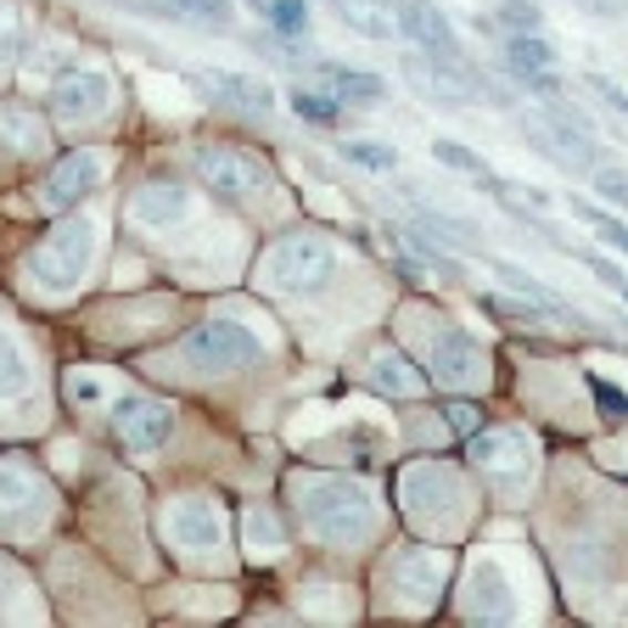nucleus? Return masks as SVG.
<instances>
[{
  "instance_id": "1",
  "label": "nucleus",
  "mask_w": 628,
  "mask_h": 628,
  "mask_svg": "<svg viewBox=\"0 0 628 628\" xmlns=\"http://www.w3.org/2000/svg\"><path fill=\"white\" fill-rule=\"evenodd\" d=\"M331 276H337V247L326 236H315V230H292V236L269 241L258 253V287L281 292V298L320 292Z\"/></svg>"
},
{
  "instance_id": "2",
  "label": "nucleus",
  "mask_w": 628,
  "mask_h": 628,
  "mask_svg": "<svg viewBox=\"0 0 628 628\" xmlns=\"http://www.w3.org/2000/svg\"><path fill=\"white\" fill-rule=\"evenodd\" d=\"M298 511H303V522H309L320 538H331V545L366 538V533L377 527L371 494L359 488V483H348V477H303V483H298Z\"/></svg>"
},
{
  "instance_id": "3",
  "label": "nucleus",
  "mask_w": 628,
  "mask_h": 628,
  "mask_svg": "<svg viewBox=\"0 0 628 628\" xmlns=\"http://www.w3.org/2000/svg\"><path fill=\"white\" fill-rule=\"evenodd\" d=\"M90 219H62L40 236V247L29 253V281L40 292H73L79 276H84V264H90Z\"/></svg>"
},
{
  "instance_id": "4",
  "label": "nucleus",
  "mask_w": 628,
  "mask_h": 628,
  "mask_svg": "<svg viewBox=\"0 0 628 628\" xmlns=\"http://www.w3.org/2000/svg\"><path fill=\"white\" fill-rule=\"evenodd\" d=\"M258 353H264V342L236 320H203V326L186 331V342H179V359L197 366V371H241Z\"/></svg>"
},
{
  "instance_id": "5",
  "label": "nucleus",
  "mask_w": 628,
  "mask_h": 628,
  "mask_svg": "<svg viewBox=\"0 0 628 628\" xmlns=\"http://www.w3.org/2000/svg\"><path fill=\"white\" fill-rule=\"evenodd\" d=\"M192 168H197L203 186L214 197H225V203H253L258 192H269V168L258 157L236 152V146H197L192 152Z\"/></svg>"
},
{
  "instance_id": "6",
  "label": "nucleus",
  "mask_w": 628,
  "mask_h": 628,
  "mask_svg": "<svg viewBox=\"0 0 628 628\" xmlns=\"http://www.w3.org/2000/svg\"><path fill=\"white\" fill-rule=\"evenodd\" d=\"M522 135H527V146H533V152H545V157H550L556 168H567V174H589V168H600V163H606L595 135H584V130L562 124V119H556V113H545V107L522 113Z\"/></svg>"
},
{
  "instance_id": "7",
  "label": "nucleus",
  "mask_w": 628,
  "mask_h": 628,
  "mask_svg": "<svg viewBox=\"0 0 628 628\" xmlns=\"http://www.w3.org/2000/svg\"><path fill=\"white\" fill-rule=\"evenodd\" d=\"M382 12L393 23V40H415L437 62H455L461 56V40H455V29H449L443 7H426V0H382Z\"/></svg>"
},
{
  "instance_id": "8",
  "label": "nucleus",
  "mask_w": 628,
  "mask_h": 628,
  "mask_svg": "<svg viewBox=\"0 0 628 628\" xmlns=\"http://www.w3.org/2000/svg\"><path fill=\"white\" fill-rule=\"evenodd\" d=\"M203 96L214 102V107H230V113H247V119H269L276 113V90L269 84H258V79H247V73H214V68H192L186 73Z\"/></svg>"
},
{
  "instance_id": "9",
  "label": "nucleus",
  "mask_w": 628,
  "mask_h": 628,
  "mask_svg": "<svg viewBox=\"0 0 628 628\" xmlns=\"http://www.w3.org/2000/svg\"><path fill=\"white\" fill-rule=\"evenodd\" d=\"M107 96H113L107 73L73 68V73H62V79L51 84V119H62V124H90V119L107 113Z\"/></svg>"
},
{
  "instance_id": "10",
  "label": "nucleus",
  "mask_w": 628,
  "mask_h": 628,
  "mask_svg": "<svg viewBox=\"0 0 628 628\" xmlns=\"http://www.w3.org/2000/svg\"><path fill=\"white\" fill-rule=\"evenodd\" d=\"M163 533H168V545H179V550L203 556V550H214V545H219V505H214V500H203V494L174 500V505L163 511Z\"/></svg>"
},
{
  "instance_id": "11",
  "label": "nucleus",
  "mask_w": 628,
  "mask_h": 628,
  "mask_svg": "<svg viewBox=\"0 0 628 628\" xmlns=\"http://www.w3.org/2000/svg\"><path fill=\"white\" fill-rule=\"evenodd\" d=\"M96 179H102V152H68V157L45 174L40 203H45L51 214H68L73 203H84L90 192H96Z\"/></svg>"
},
{
  "instance_id": "12",
  "label": "nucleus",
  "mask_w": 628,
  "mask_h": 628,
  "mask_svg": "<svg viewBox=\"0 0 628 628\" xmlns=\"http://www.w3.org/2000/svg\"><path fill=\"white\" fill-rule=\"evenodd\" d=\"M432 371H437V382H443V388H477V382L488 377L483 348H477L466 331H455V326L432 337Z\"/></svg>"
},
{
  "instance_id": "13",
  "label": "nucleus",
  "mask_w": 628,
  "mask_h": 628,
  "mask_svg": "<svg viewBox=\"0 0 628 628\" xmlns=\"http://www.w3.org/2000/svg\"><path fill=\"white\" fill-rule=\"evenodd\" d=\"M466 437H472V443H466L472 461H477L494 483H522V477H527L533 455H527V437H522V432H483V426H477V432H466Z\"/></svg>"
},
{
  "instance_id": "14",
  "label": "nucleus",
  "mask_w": 628,
  "mask_h": 628,
  "mask_svg": "<svg viewBox=\"0 0 628 628\" xmlns=\"http://www.w3.org/2000/svg\"><path fill=\"white\" fill-rule=\"evenodd\" d=\"M168 426H174V410L163 399H124L113 410V437L124 449H157L168 437Z\"/></svg>"
},
{
  "instance_id": "15",
  "label": "nucleus",
  "mask_w": 628,
  "mask_h": 628,
  "mask_svg": "<svg viewBox=\"0 0 628 628\" xmlns=\"http://www.w3.org/2000/svg\"><path fill=\"white\" fill-rule=\"evenodd\" d=\"M309 73L331 90V102L342 107H382L388 102V79L366 68H342V62H309Z\"/></svg>"
},
{
  "instance_id": "16",
  "label": "nucleus",
  "mask_w": 628,
  "mask_h": 628,
  "mask_svg": "<svg viewBox=\"0 0 628 628\" xmlns=\"http://www.w3.org/2000/svg\"><path fill=\"white\" fill-rule=\"evenodd\" d=\"M130 219L146 230H168L174 219H186V186L174 179H146V186L130 197Z\"/></svg>"
},
{
  "instance_id": "17",
  "label": "nucleus",
  "mask_w": 628,
  "mask_h": 628,
  "mask_svg": "<svg viewBox=\"0 0 628 628\" xmlns=\"http://www.w3.org/2000/svg\"><path fill=\"white\" fill-rule=\"evenodd\" d=\"M483 258H488V269H494V276H500V281H505L511 292H522V298H527L533 309H545V315H550L556 326H578V309H573L567 298H556V292H550L545 281H533L522 264H511V258H494V253H483Z\"/></svg>"
},
{
  "instance_id": "18",
  "label": "nucleus",
  "mask_w": 628,
  "mask_h": 628,
  "mask_svg": "<svg viewBox=\"0 0 628 628\" xmlns=\"http://www.w3.org/2000/svg\"><path fill=\"white\" fill-rule=\"evenodd\" d=\"M45 500V483L29 455H0V516H23Z\"/></svg>"
},
{
  "instance_id": "19",
  "label": "nucleus",
  "mask_w": 628,
  "mask_h": 628,
  "mask_svg": "<svg viewBox=\"0 0 628 628\" xmlns=\"http://www.w3.org/2000/svg\"><path fill=\"white\" fill-rule=\"evenodd\" d=\"M371 377H377V388H382V393H393V399H421V393H426V377L410 366L404 353H393V348H382V353H377Z\"/></svg>"
},
{
  "instance_id": "20",
  "label": "nucleus",
  "mask_w": 628,
  "mask_h": 628,
  "mask_svg": "<svg viewBox=\"0 0 628 628\" xmlns=\"http://www.w3.org/2000/svg\"><path fill=\"white\" fill-rule=\"evenodd\" d=\"M0 141L18 146V152L45 146V124H40V113H29V107H18V102H0Z\"/></svg>"
},
{
  "instance_id": "21",
  "label": "nucleus",
  "mask_w": 628,
  "mask_h": 628,
  "mask_svg": "<svg viewBox=\"0 0 628 628\" xmlns=\"http://www.w3.org/2000/svg\"><path fill=\"white\" fill-rule=\"evenodd\" d=\"M415 225H432L437 236H449L455 247H466V253H488L483 247V236H477V225L472 219H461V214H443V208H415Z\"/></svg>"
},
{
  "instance_id": "22",
  "label": "nucleus",
  "mask_w": 628,
  "mask_h": 628,
  "mask_svg": "<svg viewBox=\"0 0 628 628\" xmlns=\"http://www.w3.org/2000/svg\"><path fill=\"white\" fill-rule=\"evenodd\" d=\"M505 68H556V45L545 34H505Z\"/></svg>"
},
{
  "instance_id": "23",
  "label": "nucleus",
  "mask_w": 628,
  "mask_h": 628,
  "mask_svg": "<svg viewBox=\"0 0 628 628\" xmlns=\"http://www.w3.org/2000/svg\"><path fill=\"white\" fill-rule=\"evenodd\" d=\"M29 359H23V348L0 331V399H23L29 393Z\"/></svg>"
},
{
  "instance_id": "24",
  "label": "nucleus",
  "mask_w": 628,
  "mask_h": 628,
  "mask_svg": "<svg viewBox=\"0 0 628 628\" xmlns=\"http://www.w3.org/2000/svg\"><path fill=\"white\" fill-rule=\"evenodd\" d=\"M247 545H253L258 556H276V550L287 545V527H281V516L269 511V505H253V511H247Z\"/></svg>"
},
{
  "instance_id": "25",
  "label": "nucleus",
  "mask_w": 628,
  "mask_h": 628,
  "mask_svg": "<svg viewBox=\"0 0 628 628\" xmlns=\"http://www.w3.org/2000/svg\"><path fill=\"white\" fill-rule=\"evenodd\" d=\"M258 18L276 29L281 40H298V34H309V0H269Z\"/></svg>"
},
{
  "instance_id": "26",
  "label": "nucleus",
  "mask_w": 628,
  "mask_h": 628,
  "mask_svg": "<svg viewBox=\"0 0 628 628\" xmlns=\"http://www.w3.org/2000/svg\"><path fill=\"white\" fill-rule=\"evenodd\" d=\"M292 113L303 124H342V102H331V90H292Z\"/></svg>"
},
{
  "instance_id": "27",
  "label": "nucleus",
  "mask_w": 628,
  "mask_h": 628,
  "mask_svg": "<svg viewBox=\"0 0 628 628\" xmlns=\"http://www.w3.org/2000/svg\"><path fill=\"white\" fill-rule=\"evenodd\" d=\"M337 23L353 34H371V40H393V23L382 7H337Z\"/></svg>"
},
{
  "instance_id": "28",
  "label": "nucleus",
  "mask_w": 628,
  "mask_h": 628,
  "mask_svg": "<svg viewBox=\"0 0 628 628\" xmlns=\"http://www.w3.org/2000/svg\"><path fill=\"white\" fill-rule=\"evenodd\" d=\"M179 23H197V29H230V0H174Z\"/></svg>"
},
{
  "instance_id": "29",
  "label": "nucleus",
  "mask_w": 628,
  "mask_h": 628,
  "mask_svg": "<svg viewBox=\"0 0 628 628\" xmlns=\"http://www.w3.org/2000/svg\"><path fill=\"white\" fill-rule=\"evenodd\" d=\"M488 23H494V29H511V34H538V29H545V12L527 7V0H505V7H500Z\"/></svg>"
},
{
  "instance_id": "30",
  "label": "nucleus",
  "mask_w": 628,
  "mask_h": 628,
  "mask_svg": "<svg viewBox=\"0 0 628 628\" xmlns=\"http://www.w3.org/2000/svg\"><path fill=\"white\" fill-rule=\"evenodd\" d=\"M573 214H578L584 225H595V236H600V247H622V241H628V230H622V219H611V214H600L595 203H584V197H573Z\"/></svg>"
},
{
  "instance_id": "31",
  "label": "nucleus",
  "mask_w": 628,
  "mask_h": 628,
  "mask_svg": "<svg viewBox=\"0 0 628 628\" xmlns=\"http://www.w3.org/2000/svg\"><path fill=\"white\" fill-rule=\"evenodd\" d=\"M432 157H437L443 168H461V174H477V179L488 174V163H483L472 146H461V141H432Z\"/></svg>"
},
{
  "instance_id": "32",
  "label": "nucleus",
  "mask_w": 628,
  "mask_h": 628,
  "mask_svg": "<svg viewBox=\"0 0 628 628\" xmlns=\"http://www.w3.org/2000/svg\"><path fill=\"white\" fill-rule=\"evenodd\" d=\"M342 157L348 163H359V168H399V152L393 146H371V141H342Z\"/></svg>"
},
{
  "instance_id": "33",
  "label": "nucleus",
  "mask_w": 628,
  "mask_h": 628,
  "mask_svg": "<svg viewBox=\"0 0 628 628\" xmlns=\"http://www.w3.org/2000/svg\"><path fill=\"white\" fill-rule=\"evenodd\" d=\"M18 45H23L18 7H12V0H0V62H7V56H18Z\"/></svg>"
},
{
  "instance_id": "34",
  "label": "nucleus",
  "mask_w": 628,
  "mask_h": 628,
  "mask_svg": "<svg viewBox=\"0 0 628 628\" xmlns=\"http://www.w3.org/2000/svg\"><path fill=\"white\" fill-rule=\"evenodd\" d=\"M595 174V192H600V203H622L628 197V179H622V168H611V163H600V168H589Z\"/></svg>"
},
{
  "instance_id": "35",
  "label": "nucleus",
  "mask_w": 628,
  "mask_h": 628,
  "mask_svg": "<svg viewBox=\"0 0 628 628\" xmlns=\"http://www.w3.org/2000/svg\"><path fill=\"white\" fill-rule=\"evenodd\" d=\"M573 258H584L589 269H595V276H600V287H611V292H622V269L611 264V258H600V253H589V247H567Z\"/></svg>"
},
{
  "instance_id": "36",
  "label": "nucleus",
  "mask_w": 628,
  "mask_h": 628,
  "mask_svg": "<svg viewBox=\"0 0 628 628\" xmlns=\"http://www.w3.org/2000/svg\"><path fill=\"white\" fill-rule=\"evenodd\" d=\"M589 388H595V404H600V421H606V426H617V421H622V410H628V404H622V393H617L611 382H589Z\"/></svg>"
},
{
  "instance_id": "37",
  "label": "nucleus",
  "mask_w": 628,
  "mask_h": 628,
  "mask_svg": "<svg viewBox=\"0 0 628 628\" xmlns=\"http://www.w3.org/2000/svg\"><path fill=\"white\" fill-rule=\"evenodd\" d=\"M449 426H455V432H477V426H483V415H477V404H466V399H455V404H449Z\"/></svg>"
},
{
  "instance_id": "38",
  "label": "nucleus",
  "mask_w": 628,
  "mask_h": 628,
  "mask_svg": "<svg viewBox=\"0 0 628 628\" xmlns=\"http://www.w3.org/2000/svg\"><path fill=\"white\" fill-rule=\"evenodd\" d=\"M68 393L84 404V399H102V382L96 377H68Z\"/></svg>"
},
{
  "instance_id": "39",
  "label": "nucleus",
  "mask_w": 628,
  "mask_h": 628,
  "mask_svg": "<svg viewBox=\"0 0 628 628\" xmlns=\"http://www.w3.org/2000/svg\"><path fill=\"white\" fill-rule=\"evenodd\" d=\"M589 84H595V90H600V102H606V107H611V113H622V90H617V84H611V79H600V73H595V79H589Z\"/></svg>"
},
{
  "instance_id": "40",
  "label": "nucleus",
  "mask_w": 628,
  "mask_h": 628,
  "mask_svg": "<svg viewBox=\"0 0 628 628\" xmlns=\"http://www.w3.org/2000/svg\"><path fill=\"white\" fill-rule=\"evenodd\" d=\"M584 7H589L595 18H617V0H584Z\"/></svg>"
},
{
  "instance_id": "41",
  "label": "nucleus",
  "mask_w": 628,
  "mask_h": 628,
  "mask_svg": "<svg viewBox=\"0 0 628 628\" xmlns=\"http://www.w3.org/2000/svg\"><path fill=\"white\" fill-rule=\"evenodd\" d=\"M247 7H253V12H264V7H269V0H247Z\"/></svg>"
}]
</instances>
